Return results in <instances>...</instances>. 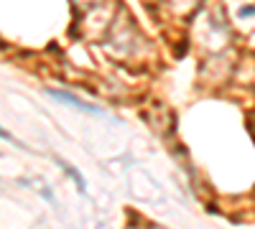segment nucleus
<instances>
[{
    "mask_svg": "<svg viewBox=\"0 0 255 229\" xmlns=\"http://www.w3.org/2000/svg\"><path fill=\"white\" fill-rule=\"evenodd\" d=\"M64 168H67V173H69V176H72V178L77 181V186H79V191H84V181H82V178L77 176V171L72 168V165H64Z\"/></svg>",
    "mask_w": 255,
    "mask_h": 229,
    "instance_id": "nucleus-2",
    "label": "nucleus"
},
{
    "mask_svg": "<svg viewBox=\"0 0 255 229\" xmlns=\"http://www.w3.org/2000/svg\"><path fill=\"white\" fill-rule=\"evenodd\" d=\"M49 94H51L54 99L64 102V105H72V107L82 110V112H90V115H100V112H102L100 107L90 105V102H84V99H79V97H74V94H67V92H56V89H49Z\"/></svg>",
    "mask_w": 255,
    "mask_h": 229,
    "instance_id": "nucleus-1",
    "label": "nucleus"
}]
</instances>
